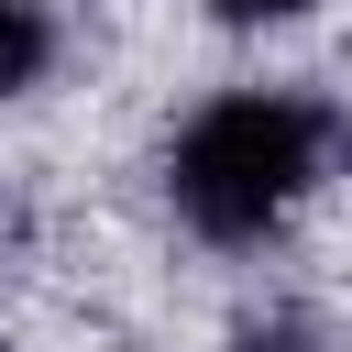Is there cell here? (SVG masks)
Masks as SVG:
<instances>
[{"label":"cell","mask_w":352,"mask_h":352,"mask_svg":"<svg viewBox=\"0 0 352 352\" xmlns=\"http://www.w3.org/2000/svg\"><path fill=\"white\" fill-rule=\"evenodd\" d=\"M319 154H330V121L297 88H231L176 132L165 198H176V220L198 242H264L319 187Z\"/></svg>","instance_id":"1"},{"label":"cell","mask_w":352,"mask_h":352,"mask_svg":"<svg viewBox=\"0 0 352 352\" xmlns=\"http://www.w3.org/2000/svg\"><path fill=\"white\" fill-rule=\"evenodd\" d=\"M55 66V0H0V99L44 88Z\"/></svg>","instance_id":"2"},{"label":"cell","mask_w":352,"mask_h":352,"mask_svg":"<svg viewBox=\"0 0 352 352\" xmlns=\"http://www.w3.org/2000/svg\"><path fill=\"white\" fill-rule=\"evenodd\" d=\"M319 0H209V22H231V33H275V22H308Z\"/></svg>","instance_id":"3"},{"label":"cell","mask_w":352,"mask_h":352,"mask_svg":"<svg viewBox=\"0 0 352 352\" xmlns=\"http://www.w3.org/2000/svg\"><path fill=\"white\" fill-rule=\"evenodd\" d=\"M231 352H319V330H308V319H242Z\"/></svg>","instance_id":"4"}]
</instances>
